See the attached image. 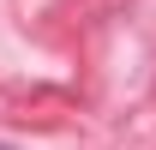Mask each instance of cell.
Listing matches in <instances>:
<instances>
[{"mask_svg": "<svg viewBox=\"0 0 156 150\" xmlns=\"http://www.w3.org/2000/svg\"><path fill=\"white\" fill-rule=\"evenodd\" d=\"M0 150H18V144H6V138H0Z\"/></svg>", "mask_w": 156, "mask_h": 150, "instance_id": "obj_1", "label": "cell"}]
</instances>
